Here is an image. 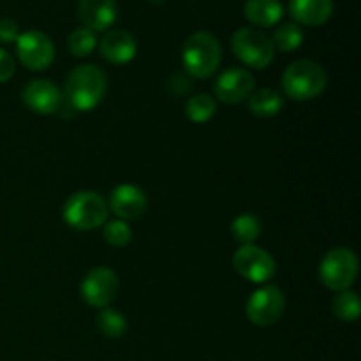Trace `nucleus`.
Listing matches in <instances>:
<instances>
[{
	"instance_id": "1",
	"label": "nucleus",
	"mask_w": 361,
	"mask_h": 361,
	"mask_svg": "<svg viewBox=\"0 0 361 361\" xmlns=\"http://www.w3.org/2000/svg\"><path fill=\"white\" fill-rule=\"evenodd\" d=\"M108 90V78L94 63L78 66L66 81V102L74 111H90L97 108Z\"/></svg>"
},
{
	"instance_id": "2",
	"label": "nucleus",
	"mask_w": 361,
	"mask_h": 361,
	"mask_svg": "<svg viewBox=\"0 0 361 361\" xmlns=\"http://www.w3.org/2000/svg\"><path fill=\"white\" fill-rule=\"evenodd\" d=\"M183 67L196 80H207L217 73L222 60V46L210 32H196L189 35L182 49Z\"/></svg>"
},
{
	"instance_id": "3",
	"label": "nucleus",
	"mask_w": 361,
	"mask_h": 361,
	"mask_svg": "<svg viewBox=\"0 0 361 361\" xmlns=\"http://www.w3.org/2000/svg\"><path fill=\"white\" fill-rule=\"evenodd\" d=\"M328 85V74L314 60H296L282 74V90L296 102L319 97Z\"/></svg>"
},
{
	"instance_id": "4",
	"label": "nucleus",
	"mask_w": 361,
	"mask_h": 361,
	"mask_svg": "<svg viewBox=\"0 0 361 361\" xmlns=\"http://www.w3.org/2000/svg\"><path fill=\"white\" fill-rule=\"evenodd\" d=\"M63 221L76 231H92L108 221V203L94 190H80L63 204Z\"/></svg>"
},
{
	"instance_id": "5",
	"label": "nucleus",
	"mask_w": 361,
	"mask_h": 361,
	"mask_svg": "<svg viewBox=\"0 0 361 361\" xmlns=\"http://www.w3.org/2000/svg\"><path fill=\"white\" fill-rule=\"evenodd\" d=\"M231 49L236 59L250 69H267L275 59L271 37L252 27H242L233 34Z\"/></svg>"
},
{
	"instance_id": "6",
	"label": "nucleus",
	"mask_w": 361,
	"mask_h": 361,
	"mask_svg": "<svg viewBox=\"0 0 361 361\" xmlns=\"http://www.w3.org/2000/svg\"><path fill=\"white\" fill-rule=\"evenodd\" d=\"M358 257L351 249H331L319 264V279L331 291H348L358 277Z\"/></svg>"
},
{
	"instance_id": "7",
	"label": "nucleus",
	"mask_w": 361,
	"mask_h": 361,
	"mask_svg": "<svg viewBox=\"0 0 361 361\" xmlns=\"http://www.w3.org/2000/svg\"><path fill=\"white\" fill-rule=\"evenodd\" d=\"M286 310V296L277 286H263L247 300V319L254 326L267 328L279 323Z\"/></svg>"
},
{
	"instance_id": "8",
	"label": "nucleus",
	"mask_w": 361,
	"mask_h": 361,
	"mask_svg": "<svg viewBox=\"0 0 361 361\" xmlns=\"http://www.w3.org/2000/svg\"><path fill=\"white\" fill-rule=\"evenodd\" d=\"M120 282L115 271L108 267H95L83 277L80 293L83 302L94 309H106L115 302Z\"/></svg>"
},
{
	"instance_id": "9",
	"label": "nucleus",
	"mask_w": 361,
	"mask_h": 361,
	"mask_svg": "<svg viewBox=\"0 0 361 361\" xmlns=\"http://www.w3.org/2000/svg\"><path fill=\"white\" fill-rule=\"evenodd\" d=\"M233 267L247 281L264 284L277 271V263L270 252L256 245H242L233 256Z\"/></svg>"
},
{
	"instance_id": "10",
	"label": "nucleus",
	"mask_w": 361,
	"mask_h": 361,
	"mask_svg": "<svg viewBox=\"0 0 361 361\" xmlns=\"http://www.w3.org/2000/svg\"><path fill=\"white\" fill-rule=\"evenodd\" d=\"M16 55L30 71H44L55 60V44L41 30H28L16 39Z\"/></svg>"
},
{
	"instance_id": "11",
	"label": "nucleus",
	"mask_w": 361,
	"mask_h": 361,
	"mask_svg": "<svg viewBox=\"0 0 361 361\" xmlns=\"http://www.w3.org/2000/svg\"><path fill=\"white\" fill-rule=\"evenodd\" d=\"M256 90V80L252 74L242 67H231L217 78L214 85L215 97L226 104H240L247 101Z\"/></svg>"
},
{
	"instance_id": "12",
	"label": "nucleus",
	"mask_w": 361,
	"mask_h": 361,
	"mask_svg": "<svg viewBox=\"0 0 361 361\" xmlns=\"http://www.w3.org/2000/svg\"><path fill=\"white\" fill-rule=\"evenodd\" d=\"M25 106L37 115H53L63 106V95L55 83L48 80H32L23 88Z\"/></svg>"
},
{
	"instance_id": "13",
	"label": "nucleus",
	"mask_w": 361,
	"mask_h": 361,
	"mask_svg": "<svg viewBox=\"0 0 361 361\" xmlns=\"http://www.w3.org/2000/svg\"><path fill=\"white\" fill-rule=\"evenodd\" d=\"M78 18L92 32H108L118 18L116 0H80Z\"/></svg>"
},
{
	"instance_id": "14",
	"label": "nucleus",
	"mask_w": 361,
	"mask_h": 361,
	"mask_svg": "<svg viewBox=\"0 0 361 361\" xmlns=\"http://www.w3.org/2000/svg\"><path fill=\"white\" fill-rule=\"evenodd\" d=\"M109 208L122 221H133L147 212L148 200L140 187L122 183L113 189L111 196H109Z\"/></svg>"
},
{
	"instance_id": "15",
	"label": "nucleus",
	"mask_w": 361,
	"mask_h": 361,
	"mask_svg": "<svg viewBox=\"0 0 361 361\" xmlns=\"http://www.w3.org/2000/svg\"><path fill=\"white\" fill-rule=\"evenodd\" d=\"M99 49L106 62L123 66L129 63L137 53V42L127 30H108L99 42Z\"/></svg>"
},
{
	"instance_id": "16",
	"label": "nucleus",
	"mask_w": 361,
	"mask_h": 361,
	"mask_svg": "<svg viewBox=\"0 0 361 361\" xmlns=\"http://www.w3.org/2000/svg\"><path fill=\"white\" fill-rule=\"evenodd\" d=\"M335 11L334 0H289V13L296 25L321 27Z\"/></svg>"
},
{
	"instance_id": "17",
	"label": "nucleus",
	"mask_w": 361,
	"mask_h": 361,
	"mask_svg": "<svg viewBox=\"0 0 361 361\" xmlns=\"http://www.w3.org/2000/svg\"><path fill=\"white\" fill-rule=\"evenodd\" d=\"M243 14L252 25L261 28L275 27L284 16V6L281 0H247Z\"/></svg>"
},
{
	"instance_id": "18",
	"label": "nucleus",
	"mask_w": 361,
	"mask_h": 361,
	"mask_svg": "<svg viewBox=\"0 0 361 361\" xmlns=\"http://www.w3.org/2000/svg\"><path fill=\"white\" fill-rule=\"evenodd\" d=\"M247 101H249L250 113L259 116V118H271V116L279 115L284 108V97L274 88L254 90Z\"/></svg>"
},
{
	"instance_id": "19",
	"label": "nucleus",
	"mask_w": 361,
	"mask_h": 361,
	"mask_svg": "<svg viewBox=\"0 0 361 361\" xmlns=\"http://www.w3.org/2000/svg\"><path fill=\"white\" fill-rule=\"evenodd\" d=\"M217 113V101L208 94H196L185 104V115L194 123H207Z\"/></svg>"
},
{
	"instance_id": "20",
	"label": "nucleus",
	"mask_w": 361,
	"mask_h": 361,
	"mask_svg": "<svg viewBox=\"0 0 361 361\" xmlns=\"http://www.w3.org/2000/svg\"><path fill=\"white\" fill-rule=\"evenodd\" d=\"M231 235L242 245H254L261 235V221L252 214H242L233 221Z\"/></svg>"
},
{
	"instance_id": "21",
	"label": "nucleus",
	"mask_w": 361,
	"mask_h": 361,
	"mask_svg": "<svg viewBox=\"0 0 361 361\" xmlns=\"http://www.w3.org/2000/svg\"><path fill=\"white\" fill-rule=\"evenodd\" d=\"M331 312L335 317L344 323H355L360 317L361 312V303L360 296L355 291H341L331 302Z\"/></svg>"
},
{
	"instance_id": "22",
	"label": "nucleus",
	"mask_w": 361,
	"mask_h": 361,
	"mask_svg": "<svg viewBox=\"0 0 361 361\" xmlns=\"http://www.w3.org/2000/svg\"><path fill=\"white\" fill-rule=\"evenodd\" d=\"M97 328L104 337L120 338L127 331V319L118 310L106 307L97 314Z\"/></svg>"
},
{
	"instance_id": "23",
	"label": "nucleus",
	"mask_w": 361,
	"mask_h": 361,
	"mask_svg": "<svg viewBox=\"0 0 361 361\" xmlns=\"http://www.w3.org/2000/svg\"><path fill=\"white\" fill-rule=\"evenodd\" d=\"M274 46L284 53H291L298 49L303 42V30L296 23H284L275 30Z\"/></svg>"
},
{
	"instance_id": "24",
	"label": "nucleus",
	"mask_w": 361,
	"mask_h": 361,
	"mask_svg": "<svg viewBox=\"0 0 361 361\" xmlns=\"http://www.w3.org/2000/svg\"><path fill=\"white\" fill-rule=\"evenodd\" d=\"M67 44H69V51L74 56L83 59V56H88L94 51L95 46H97V37H95V32L80 27L71 32L69 39H67Z\"/></svg>"
},
{
	"instance_id": "25",
	"label": "nucleus",
	"mask_w": 361,
	"mask_h": 361,
	"mask_svg": "<svg viewBox=\"0 0 361 361\" xmlns=\"http://www.w3.org/2000/svg\"><path fill=\"white\" fill-rule=\"evenodd\" d=\"M102 235H104L106 243H109L111 247H126L133 240V229L126 221L116 219V221L106 222Z\"/></svg>"
},
{
	"instance_id": "26",
	"label": "nucleus",
	"mask_w": 361,
	"mask_h": 361,
	"mask_svg": "<svg viewBox=\"0 0 361 361\" xmlns=\"http://www.w3.org/2000/svg\"><path fill=\"white\" fill-rule=\"evenodd\" d=\"M18 37H20V28L16 21L9 18H0V42L9 44V42H16Z\"/></svg>"
},
{
	"instance_id": "27",
	"label": "nucleus",
	"mask_w": 361,
	"mask_h": 361,
	"mask_svg": "<svg viewBox=\"0 0 361 361\" xmlns=\"http://www.w3.org/2000/svg\"><path fill=\"white\" fill-rule=\"evenodd\" d=\"M14 71H16L14 59L6 51V49L0 48V83L9 81L11 78L14 76Z\"/></svg>"
},
{
	"instance_id": "28",
	"label": "nucleus",
	"mask_w": 361,
	"mask_h": 361,
	"mask_svg": "<svg viewBox=\"0 0 361 361\" xmlns=\"http://www.w3.org/2000/svg\"><path fill=\"white\" fill-rule=\"evenodd\" d=\"M150 2L152 4H162V2H164V0H150Z\"/></svg>"
}]
</instances>
